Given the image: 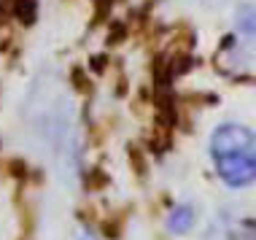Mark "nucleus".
I'll return each mask as SVG.
<instances>
[{"instance_id": "1", "label": "nucleus", "mask_w": 256, "mask_h": 240, "mask_svg": "<svg viewBox=\"0 0 256 240\" xmlns=\"http://www.w3.org/2000/svg\"><path fill=\"white\" fill-rule=\"evenodd\" d=\"M210 156L221 181L230 186H248L254 181V132L243 124H224L210 138Z\"/></svg>"}, {"instance_id": "2", "label": "nucleus", "mask_w": 256, "mask_h": 240, "mask_svg": "<svg viewBox=\"0 0 256 240\" xmlns=\"http://www.w3.org/2000/svg\"><path fill=\"white\" fill-rule=\"evenodd\" d=\"M168 224H170L172 232L192 230V224H194V210H192L189 205H186V208H176V210H172V216L168 218Z\"/></svg>"}, {"instance_id": "3", "label": "nucleus", "mask_w": 256, "mask_h": 240, "mask_svg": "<svg viewBox=\"0 0 256 240\" xmlns=\"http://www.w3.org/2000/svg\"><path fill=\"white\" fill-rule=\"evenodd\" d=\"M84 240H92V238H84Z\"/></svg>"}]
</instances>
